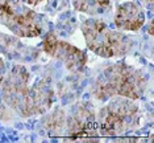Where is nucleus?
<instances>
[{
	"instance_id": "f257e3e1",
	"label": "nucleus",
	"mask_w": 154,
	"mask_h": 143,
	"mask_svg": "<svg viewBox=\"0 0 154 143\" xmlns=\"http://www.w3.org/2000/svg\"><path fill=\"white\" fill-rule=\"evenodd\" d=\"M149 77L143 70L124 61L106 65L91 83V94L97 101L125 97L137 101L146 94Z\"/></svg>"
},
{
	"instance_id": "f03ea898",
	"label": "nucleus",
	"mask_w": 154,
	"mask_h": 143,
	"mask_svg": "<svg viewBox=\"0 0 154 143\" xmlns=\"http://www.w3.org/2000/svg\"><path fill=\"white\" fill-rule=\"evenodd\" d=\"M141 123V110L134 99L112 97L96 113L97 131L101 137H120L134 131Z\"/></svg>"
},
{
	"instance_id": "423d86ee",
	"label": "nucleus",
	"mask_w": 154,
	"mask_h": 143,
	"mask_svg": "<svg viewBox=\"0 0 154 143\" xmlns=\"http://www.w3.org/2000/svg\"><path fill=\"white\" fill-rule=\"evenodd\" d=\"M29 78L30 74L25 66L15 65L4 77L2 83V97L7 106L25 118V109L29 97Z\"/></svg>"
},
{
	"instance_id": "1a4fd4ad",
	"label": "nucleus",
	"mask_w": 154,
	"mask_h": 143,
	"mask_svg": "<svg viewBox=\"0 0 154 143\" xmlns=\"http://www.w3.org/2000/svg\"><path fill=\"white\" fill-rule=\"evenodd\" d=\"M113 24L117 31L121 32H134L141 29L145 24L143 8L134 2L121 3L115 12Z\"/></svg>"
},
{
	"instance_id": "20e7f679",
	"label": "nucleus",
	"mask_w": 154,
	"mask_h": 143,
	"mask_svg": "<svg viewBox=\"0 0 154 143\" xmlns=\"http://www.w3.org/2000/svg\"><path fill=\"white\" fill-rule=\"evenodd\" d=\"M0 24L17 37H38L45 31V17L23 0H0Z\"/></svg>"
},
{
	"instance_id": "dca6fc26",
	"label": "nucleus",
	"mask_w": 154,
	"mask_h": 143,
	"mask_svg": "<svg viewBox=\"0 0 154 143\" xmlns=\"http://www.w3.org/2000/svg\"><path fill=\"white\" fill-rule=\"evenodd\" d=\"M148 31H149V34H150V36H153V21H150V23H149Z\"/></svg>"
},
{
	"instance_id": "6e6552de",
	"label": "nucleus",
	"mask_w": 154,
	"mask_h": 143,
	"mask_svg": "<svg viewBox=\"0 0 154 143\" xmlns=\"http://www.w3.org/2000/svg\"><path fill=\"white\" fill-rule=\"evenodd\" d=\"M54 102V89L49 78H41L30 86L28 97L25 118L42 115L50 110Z\"/></svg>"
},
{
	"instance_id": "9d476101",
	"label": "nucleus",
	"mask_w": 154,
	"mask_h": 143,
	"mask_svg": "<svg viewBox=\"0 0 154 143\" xmlns=\"http://www.w3.org/2000/svg\"><path fill=\"white\" fill-rule=\"evenodd\" d=\"M40 128L48 137H63L66 130V111L61 107L42 114Z\"/></svg>"
},
{
	"instance_id": "2eb2a0df",
	"label": "nucleus",
	"mask_w": 154,
	"mask_h": 143,
	"mask_svg": "<svg viewBox=\"0 0 154 143\" xmlns=\"http://www.w3.org/2000/svg\"><path fill=\"white\" fill-rule=\"evenodd\" d=\"M143 4H145V7H148V8H152L153 7V0H143Z\"/></svg>"
},
{
	"instance_id": "9b49d317",
	"label": "nucleus",
	"mask_w": 154,
	"mask_h": 143,
	"mask_svg": "<svg viewBox=\"0 0 154 143\" xmlns=\"http://www.w3.org/2000/svg\"><path fill=\"white\" fill-rule=\"evenodd\" d=\"M17 37V36H16ZM16 37L7 36V34H0V53H4L12 58H20V60H29L26 57V53L20 50H33V48H26L24 44H21Z\"/></svg>"
},
{
	"instance_id": "39448f33",
	"label": "nucleus",
	"mask_w": 154,
	"mask_h": 143,
	"mask_svg": "<svg viewBox=\"0 0 154 143\" xmlns=\"http://www.w3.org/2000/svg\"><path fill=\"white\" fill-rule=\"evenodd\" d=\"M96 111L90 101H79L66 113L63 142H97Z\"/></svg>"
},
{
	"instance_id": "0eeeda50",
	"label": "nucleus",
	"mask_w": 154,
	"mask_h": 143,
	"mask_svg": "<svg viewBox=\"0 0 154 143\" xmlns=\"http://www.w3.org/2000/svg\"><path fill=\"white\" fill-rule=\"evenodd\" d=\"M41 49L51 58L61 61L65 68L71 73L80 74L86 70V52L76 48L75 45L67 43V41L59 40L54 32H48L45 34L42 43H41Z\"/></svg>"
},
{
	"instance_id": "7ed1b4c3",
	"label": "nucleus",
	"mask_w": 154,
	"mask_h": 143,
	"mask_svg": "<svg viewBox=\"0 0 154 143\" xmlns=\"http://www.w3.org/2000/svg\"><path fill=\"white\" fill-rule=\"evenodd\" d=\"M83 37L86 40L87 48L95 54L103 58L124 57L132 48L134 41L124 34L121 31H113L100 19H87L80 24Z\"/></svg>"
},
{
	"instance_id": "f8f14e48",
	"label": "nucleus",
	"mask_w": 154,
	"mask_h": 143,
	"mask_svg": "<svg viewBox=\"0 0 154 143\" xmlns=\"http://www.w3.org/2000/svg\"><path fill=\"white\" fill-rule=\"evenodd\" d=\"M71 4L78 12L99 16L111 8V0H71Z\"/></svg>"
},
{
	"instance_id": "ddd939ff",
	"label": "nucleus",
	"mask_w": 154,
	"mask_h": 143,
	"mask_svg": "<svg viewBox=\"0 0 154 143\" xmlns=\"http://www.w3.org/2000/svg\"><path fill=\"white\" fill-rule=\"evenodd\" d=\"M5 74H7V66H5V62L3 61V58H0V86H2L3 81H4Z\"/></svg>"
},
{
	"instance_id": "4468645a",
	"label": "nucleus",
	"mask_w": 154,
	"mask_h": 143,
	"mask_svg": "<svg viewBox=\"0 0 154 143\" xmlns=\"http://www.w3.org/2000/svg\"><path fill=\"white\" fill-rule=\"evenodd\" d=\"M23 2L28 5H37V4H40V3H42L44 0H23Z\"/></svg>"
}]
</instances>
